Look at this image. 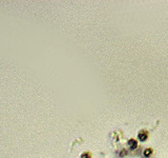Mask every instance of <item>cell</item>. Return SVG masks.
Listing matches in <instances>:
<instances>
[{
    "label": "cell",
    "instance_id": "cell-1",
    "mask_svg": "<svg viewBox=\"0 0 168 158\" xmlns=\"http://www.w3.org/2000/svg\"><path fill=\"white\" fill-rule=\"evenodd\" d=\"M138 139L142 142L146 141V140L148 139V132L145 131V130H141V131L139 132V134H138Z\"/></svg>",
    "mask_w": 168,
    "mask_h": 158
},
{
    "label": "cell",
    "instance_id": "cell-2",
    "mask_svg": "<svg viewBox=\"0 0 168 158\" xmlns=\"http://www.w3.org/2000/svg\"><path fill=\"white\" fill-rule=\"evenodd\" d=\"M127 144H128V148L130 149V150H136V149L138 148V141L136 139H133V138L129 139Z\"/></svg>",
    "mask_w": 168,
    "mask_h": 158
},
{
    "label": "cell",
    "instance_id": "cell-3",
    "mask_svg": "<svg viewBox=\"0 0 168 158\" xmlns=\"http://www.w3.org/2000/svg\"><path fill=\"white\" fill-rule=\"evenodd\" d=\"M143 154H144V156H145V157H150V156H151V154H152V149L151 148L145 149V150H144V152H143Z\"/></svg>",
    "mask_w": 168,
    "mask_h": 158
},
{
    "label": "cell",
    "instance_id": "cell-4",
    "mask_svg": "<svg viewBox=\"0 0 168 158\" xmlns=\"http://www.w3.org/2000/svg\"><path fill=\"white\" fill-rule=\"evenodd\" d=\"M80 158H93V157H91V154L89 152H83L81 154V156H80Z\"/></svg>",
    "mask_w": 168,
    "mask_h": 158
},
{
    "label": "cell",
    "instance_id": "cell-5",
    "mask_svg": "<svg viewBox=\"0 0 168 158\" xmlns=\"http://www.w3.org/2000/svg\"><path fill=\"white\" fill-rule=\"evenodd\" d=\"M126 153H127V152H126V150H122L120 153H119V155H120L121 157H124L125 155H126Z\"/></svg>",
    "mask_w": 168,
    "mask_h": 158
}]
</instances>
